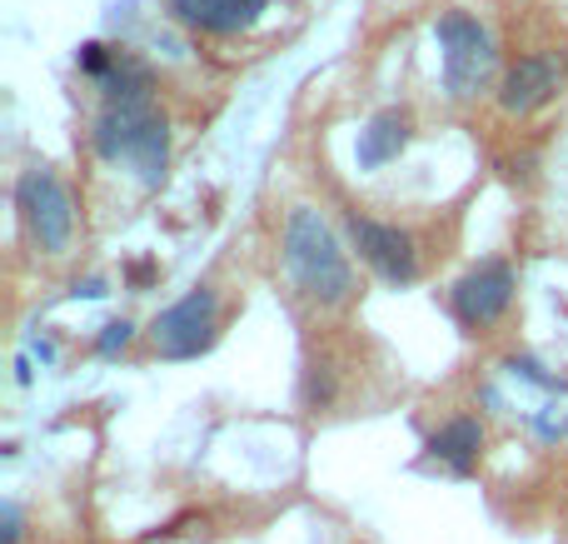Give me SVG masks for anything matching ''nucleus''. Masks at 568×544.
Instances as JSON below:
<instances>
[{"instance_id":"nucleus-1","label":"nucleus","mask_w":568,"mask_h":544,"mask_svg":"<svg viewBox=\"0 0 568 544\" xmlns=\"http://www.w3.org/2000/svg\"><path fill=\"white\" fill-rule=\"evenodd\" d=\"M284 265H290L294 285L320 305H344L354 295L349 260H344L329 220L310 205H294L290 220H284Z\"/></svg>"},{"instance_id":"nucleus-2","label":"nucleus","mask_w":568,"mask_h":544,"mask_svg":"<svg viewBox=\"0 0 568 544\" xmlns=\"http://www.w3.org/2000/svg\"><path fill=\"white\" fill-rule=\"evenodd\" d=\"M95 150L100 160H125L140 175L145 190L165 185V165H170V125L150 100H120V105H105L95 120Z\"/></svg>"},{"instance_id":"nucleus-3","label":"nucleus","mask_w":568,"mask_h":544,"mask_svg":"<svg viewBox=\"0 0 568 544\" xmlns=\"http://www.w3.org/2000/svg\"><path fill=\"white\" fill-rule=\"evenodd\" d=\"M434 40L444 50V90L454 100H469L479 90H489L494 66H499V50H494V36L479 16L469 10H444L439 26H434Z\"/></svg>"},{"instance_id":"nucleus-4","label":"nucleus","mask_w":568,"mask_h":544,"mask_svg":"<svg viewBox=\"0 0 568 544\" xmlns=\"http://www.w3.org/2000/svg\"><path fill=\"white\" fill-rule=\"evenodd\" d=\"M16 210L26 220L30 240L45 255H65L75 240V200L60 185V175L50 165H26L16 175Z\"/></svg>"},{"instance_id":"nucleus-5","label":"nucleus","mask_w":568,"mask_h":544,"mask_svg":"<svg viewBox=\"0 0 568 544\" xmlns=\"http://www.w3.org/2000/svg\"><path fill=\"white\" fill-rule=\"evenodd\" d=\"M220 335V295L210 285H195L185 300L160 310L150 325V345L160 360H200Z\"/></svg>"},{"instance_id":"nucleus-6","label":"nucleus","mask_w":568,"mask_h":544,"mask_svg":"<svg viewBox=\"0 0 568 544\" xmlns=\"http://www.w3.org/2000/svg\"><path fill=\"white\" fill-rule=\"evenodd\" d=\"M514 290H519V275H514L509 260H499V255L479 260L469 275L454 280L449 310H454V320H459L469 335H479V330H489L494 320H504V310L514 305Z\"/></svg>"},{"instance_id":"nucleus-7","label":"nucleus","mask_w":568,"mask_h":544,"mask_svg":"<svg viewBox=\"0 0 568 544\" xmlns=\"http://www.w3.org/2000/svg\"><path fill=\"white\" fill-rule=\"evenodd\" d=\"M344 225H349L364 265H369L384 285H414V280H419V250H414L409 230L384 225V220H369V215H359V210H354Z\"/></svg>"},{"instance_id":"nucleus-8","label":"nucleus","mask_w":568,"mask_h":544,"mask_svg":"<svg viewBox=\"0 0 568 544\" xmlns=\"http://www.w3.org/2000/svg\"><path fill=\"white\" fill-rule=\"evenodd\" d=\"M559 85H564L559 56H549V50H534V56H524L519 66L504 75L499 105L509 110V115H534L539 105H549V100L559 95Z\"/></svg>"},{"instance_id":"nucleus-9","label":"nucleus","mask_w":568,"mask_h":544,"mask_svg":"<svg viewBox=\"0 0 568 544\" xmlns=\"http://www.w3.org/2000/svg\"><path fill=\"white\" fill-rule=\"evenodd\" d=\"M165 10L205 36H240L270 10V0H165Z\"/></svg>"},{"instance_id":"nucleus-10","label":"nucleus","mask_w":568,"mask_h":544,"mask_svg":"<svg viewBox=\"0 0 568 544\" xmlns=\"http://www.w3.org/2000/svg\"><path fill=\"white\" fill-rule=\"evenodd\" d=\"M409 115L404 110H379V115H369V125L359 130V140H354V160H359V170H379L389 165V160H399V150L409 145Z\"/></svg>"},{"instance_id":"nucleus-11","label":"nucleus","mask_w":568,"mask_h":544,"mask_svg":"<svg viewBox=\"0 0 568 544\" xmlns=\"http://www.w3.org/2000/svg\"><path fill=\"white\" fill-rule=\"evenodd\" d=\"M479 450H484V430H479V420L474 415L449 420L444 430H434L429 435V455L444 460L454 475H469V470L479 465Z\"/></svg>"},{"instance_id":"nucleus-12","label":"nucleus","mask_w":568,"mask_h":544,"mask_svg":"<svg viewBox=\"0 0 568 544\" xmlns=\"http://www.w3.org/2000/svg\"><path fill=\"white\" fill-rule=\"evenodd\" d=\"M75 66L85 70V75H95V80H105V70L115 66V50L110 46H100V40H85V46L75 50Z\"/></svg>"},{"instance_id":"nucleus-13","label":"nucleus","mask_w":568,"mask_h":544,"mask_svg":"<svg viewBox=\"0 0 568 544\" xmlns=\"http://www.w3.org/2000/svg\"><path fill=\"white\" fill-rule=\"evenodd\" d=\"M130 340H135V325H130V320H110V325L95 335V355H120Z\"/></svg>"},{"instance_id":"nucleus-14","label":"nucleus","mask_w":568,"mask_h":544,"mask_svg":"<svg viewBox=\"0 0 568 544\" xmlns=\"http://www.w3.org/2000/svg\"><path fill=\"white\" fill-rule=\"evenodd\" d=\"M509 370H514V375H524V380H534V385H544V390H564V380L559 375H544V365H539V360H529V355H514Z\"/></svg>"},{"instance_id":"nucleus-15","label":"nucleus","mask_w":568,"mask_h":544,"mask_svg":"<svg viewBox=\"0 0 568 544\" xmlns=\"http://www.w3.org/2000/svg\"><path fill=\"white\" fill-rule=\"evenodd\" d=\"M0 544H20V505L16 500H6V510H0Z\"/></svg>"},{"instance_id":"nucleus-16","label":"nucleus","mask_w":568,"mask_h":544,"mask_svg":"<svg viewBox=\"0 0 568 544\" xmlns=\"http://www.w3.org/2000/svg\"><path fill=\"white\" fill-rule=\"evenodd\" d=\"M70 295H85V300H100V295H110V290H105V280H100V275H90V280H75V290H70Z\"/></svg>"},{"instance_id":"nucleus-17","label":"nucleus","mask_w":568,"mask_h":544,"mask_svg":"<svg viewBox=\"0 0 568 544\" xmlns=\"http://www.w3.org/2000/svg\"><path fill=\"white\" fill-rule=\"evenodd\" d=\"M150 275H155V265H135V270H130V280H135V285H145Z\"/></svg>"}]
</instances>
